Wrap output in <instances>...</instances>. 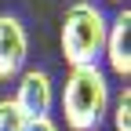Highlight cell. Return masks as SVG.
<instances>
[{
  "label": "cell",
  "instance_id": "7",
  "mask_svg": "<svg viewBox=\"0 0 131 131\" xmlns=\"http://www.w3.org/2000/svg\"><path fill=\"white\" fill-rule=\"evenodd\" d=\"M113 127L117 131H131V91L124 88L113 102Z\"/></svg>",
  "mask_w": 131,
  "mask_h": 131
},
{
  "label": "cell",
  "instance_id": "6",
  "mask_svg": "<svg viewBox=\"0 0 131 131\" xmlns=\"http://www.w3.org/2000/svg\"><path fill=\"white\" fill-rule=\"evenodd\" d=\"M0 131H26V113L15 106V98H0Z\"/></svg>",
  "mask_w": 131,
  "mask_h": 131
},
{
  "label": "cell",
  "instance_id": "9",
  "mask_svg": "<svg viewBox=\"0 0 131 131\" xmlns=\"http://www.w3.org/2000/svg\"><path fill=\"white\" fill-rule=\"evenodd\" d=\"M113 4H124V0H113Z\"/></svg>",
  "mask_w": 131,
  "mask_h": 131
},
{
  "label": "cell",
  "instance_id": "2",
  "mask_svg": "<svg viewBox=\"0 0 131 131\" xmlns=\"http://www.w3.org/2000/svg\"><path fill=\"white\" fill-rule=\"evenodd\" d=\"M106 26L109 18L95 0H73L62 15V55L73 66H98L106 47Z\"/></svg>",
  "mask_w": 131,
  "mask_h": 131
},
{
  "label": "cell",
  "instance_id": "8",
  "mask_svg": "<svg viewBox=\"0 0 131 131\" xmlns=\"http://www.w3.org/2000/svg\"><path fill=\"white\" fill-rule=\"evenodd\" d=\"M26 131H58V124L51 117H37V120H26Z\"/></svg>",
  "mask_w": 131,
  "mask_h": 131
},
{
  "label": "cell",
  "instance_id": "4",
  "mask_svg": "<svg viewBox=\"0 0 131 131\" xmlns=\"http://www.w3.org/2000/svg\"><path fill=\"white\" fill-rule=\"evenodd\" d=\"M29 58V33L18 15H0V80H15Z\"/></svg>",
  "mask_w": 131,
  "mask_h": 131
},
{
  "label": "cell",
  "instance_id": "5",
  "mask_svg": "<svg viewBox=\"0 0 131 131\" xmlns=\"http://www.w3.org/2000/svg\"><path fill=\"white\" fill-rule=\"evenodd\" d=\"M102 55H106L109 73H117V77H124V80L131 77V11H127V7L117 11V18H109Z\"/></svg>",
  "mask_w": 131,
  "mask_h": 131
},
{
  "label": "cell",
  "instance_id": "3",
  "mask_svg": "<svg viewBox=\"0 0 131 131\" xmlns=\"http://www.w3.org/2000/svg\"><path fill=\"white\" fill-rule=\"evenodd\" d=\"M15 106L26 113V120H37L47 117L55 106V84H51V73L47 69H22L18 73V88H15Z\"/></svg>",
  "mask_w": 131,
  "mask_h": 131
},
{
  "label": "cell",
  "instance_id": "1",
  "mask_svg": "<svg viewBox=\"0 0 131 131\" xmlns=\"http://www.w3.org/2000/svg\"><path fill=\"white\" fill-rule=\"evenodd\" d=\"M109 77L102 66H73L62 88V117L69 131H98L109 117Z\"/></svg>",
  "mask_w": 131,
  "mask_h": 131
}]
</instances>
